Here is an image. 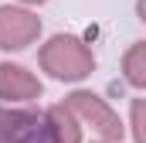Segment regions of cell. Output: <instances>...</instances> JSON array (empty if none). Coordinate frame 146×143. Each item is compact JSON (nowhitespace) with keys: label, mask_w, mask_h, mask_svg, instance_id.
<instances>
[{"label":"cell","mask_w":146,"mask_h":143,"mask_svg":"<svg viewBox=\"0 0 146 143\" xmlns=\"http://www.w3.org/2000/svg\"><path fill=\"white\" fill-rule=\"evenodd\" d=\"M41 37V17L21 3H0V48L24 51Z\"/></svg>","instance_id":"obj_3"},{"label":"cell","mask_w":146,"mask_h":143,"mask_svg":"<svg viewBox=\"0 0 146 143\" xmlns=\"http://www.w3.org/2000/svg\"><path fill=\"white\" fill-rule=\"evenodd\" d=\"M44 130H48L51 143H82V126L65 102H58L44 112Z\"/></svg>","instance_id":"obj_5"},{"label":"cell","mask_w":146,"mask_h":143,"mask_svg":"<svg viewBox=\"0 0 146 143\" xmlns=\"http://www.w3.org/2000/svg\"><path fill=\"white\" fill-rule=\"evenodd\" d=\"M133 140L146 143V130H143V99H133Z\"/></svg>","instance_id":"obj_7"},{"label":"cell","mask_w":146,"mask_h":143,"mask_svg":"<svg viewBox=\"0 0 146 143\" xmlns=\"http://www.w3.org/2000/svg\"><path fill=\"white\" fill-rule=\"evenodd\" d=\"M44 85L34 72H27L24 65H14V61H0V99L17 106V102H31L41 99Z\"/></svg>","instance_id":"obj_4"},{"label":"cell","mask_w":146,"mask_h":143,"mask_svg":"<svg viewBox=\"0 0 146 143\" xmlns=\"http://www.w3.org/2000/svg\"><path fill=\"white\" fill-rule=\"evenodd\" d=\"M65 106L75 112V119H78V123H88L102 140L119 143L122 136H126V126H122L119 112H115L102 96H95V92H88V89H75L72 96L65 99Z\"/></svg>","instance_id":"obj_2"},{"label":"cell","mask_w":146,"mask_h":143,"mask_svg":"<svg viewBox=\"0 0 146 143\" xmlns=\"http://www.w3.org/2000/svg\"><path fill=\"white\" fill-rule=\"evenodd\" d=\"M99 143H109V140H99Z\"/></svg>","instance_id":"obj_9"},{"label":"cell","mask_w":146,"mask_h":143,"mask_svg":"<svg viewBox=\"0 0 146 143\" xmlns=\"http://www.w3.org/2000/svg\"><path fill=\"white\" fill-rule=\"evenodd\" d=\"M17 3H24V7H31V3H48V0H17Z\"/></svg>","instance_id":"obj_8"},{"label":"cell","mask_w":146,"mask_h":143,"mask_svg":"<svg viewBox=\"0 0 146 143\" xmlns=\"http://www.w3.org/2000/svg\"><path fill=\"white\" fill-rule=\"evenodd\" d=\"M122 75L133 89H146V41H133V48L122 55Z\"/></svg>","instance_id":"obj_6"},{"label":"cell","mask_w":146,"mask_h":143,"mask_svg":"<svg viewBox=\"0 0 146 143\" xmlns=\"http://www.w3.org/2000/svg\"><path fill=\"white\" fill-rule=\"evenodd\" d=\"M37 65L58 82H82L95 72V55L92 48L75 34H54L48 37L37 51Z\"/></svg>","instance_id":"obj_1"}]
</instances>
